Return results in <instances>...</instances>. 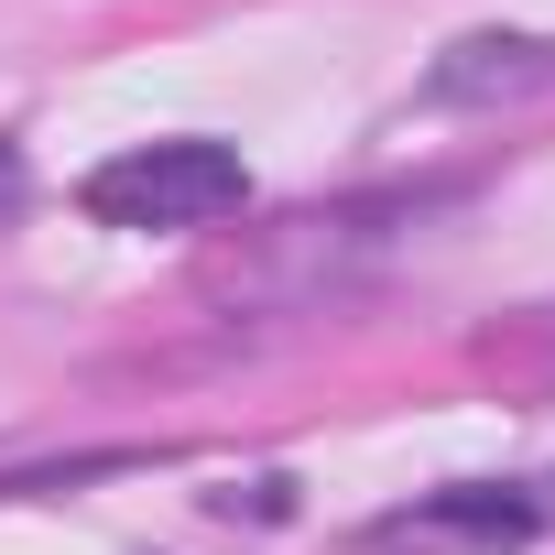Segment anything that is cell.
I'll list each match as a JSON object with an SVG mask.
<instances>
[{
  "label": "cell",
  "instance_id": "cell-2",
  "mask_svg": "<svg viewBox=\"0 0 555 555\" xmlns=\"http://www.w3.org/2000/svg\"><path fill=\"white\" fill-rule=\"evenodd\" d=\"M555 522V490L544 479H447L403 512H382L360 544L371 555H436V544H533Z\"/></svg>",
  "mask_w": 555,
  "mask_h": 555
},
{
  "label": "cell",
  "instance_id": "cell-1",
  "mask_svg": "<svg viewBox=\"0 0 555 555\" xmlns=\"http://www.w3.org/2000/svg\"><path fill=\"white\" fill-rule=\"evenodd\" d=\"M77 207L99 229H142V240L153 229H218L250 207V164L229 142H131L77 185Z\"/></svg>",
  "mask_w": 555,
  "mask_h": 555
},
{
  "label": "cell",
  "instance_id": "cell-3",
  "mask_svg": "<svg viewBox=\"0 0 555 555\" xmlns=\"http://www.w3.org/2000/svg\"><path fill=\"white\" fill-rule=\"evenodd\" d=\"M555 88V34H468L425 66V109H501V99H533Z\"/></svg>",
  "mask_w": 555,
  "mask_h": 555
}]
</instances>
